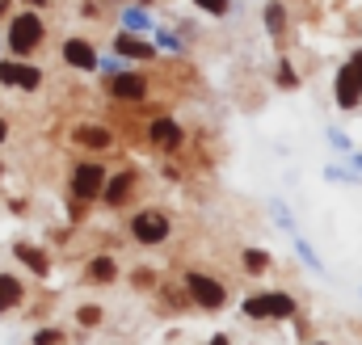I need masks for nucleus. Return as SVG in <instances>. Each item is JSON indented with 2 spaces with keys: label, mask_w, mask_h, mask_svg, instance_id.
Instances as JSON below:
<instances>
[{
  "label": "nucleus",
  "mask_w": 362,
  "mask_h": 345,
  "mask_svg": "<svg viewBox=\"0 0 362 345\" xmlns=\"http://www.w3.org/2000/svg\"><path fill=\"white\" fill-rule=\"evenodd\" d=\"M38 38H42V21H38L34 13H21V17L13 21V30H8V47H13L17 55L34 51V47H38Z\"/></svg>",
  "instance_id": "obj_1"
},
{
  "label": "nucleus",
  "mask_w": 362,
  "mask_h": 345,
  "mask_svg": "<svg viewBox=\"0 0 362 345\" xmlns=\"http://www.w3.org/2000/svg\"><path fill=\"white\" fill-rule=\"evenodd\" d=\"M291 312H295V303H291L286 295H257V299H249V303H245V316H257V320L291 316Z\"/></svg>",
  "instance_id": "obj_2"
},
{
  "label": "nucleus",
  "mask_w": 362,
  "mask_h": 345,
  "mask_svg": "<svg viewBox=\"0 0 362 345\" xmlns=\"http://www.w3.org/2000/svg\"><path fill=\"white\" fill-rule=\"evenodd\" d=\"M135 236H139L144 245H156V240H165V236H169V223H165V215H152V211L135 215Z\"/></svg>",
  "instance_id": "obj_3"
},
{
  "label": "nucleus",
  "mask_w": 362,
  "mask_h": 345,
  "mask_svg": "<svg viewBox=\"0 0 362 345\" xmlns=\"http://www.w3.org/2000/svg\"><path fill=\"white\" fill-rule=\"evenodd\" d=\"M185 282H189V295H194L202 308H219V303H223V286H219V282H211V278H202V274H189Z\"/></svg>",
  "instance_id": "obj_4"
},
{
  "label": "nucleus",
  "mask_w": 362,
  "mask_h": 345,
  "mask_svg": "<svg viewBox=\"0 0 362 345\" xmlns=\"http://www.w3.org/2000/svg\"><path fill=\"white\" fill-rule=\"evenodd\" d=\"M101 181H105V172L97 169V165H81L76 177H72V189L81 198H93V194H101Z\"/></svg>",
  "instance_id": "obj_5"
},
{
  "label": "nucleus",
  "mask_w": 362,
  "mask_h": 345,
  "mask_svg": "<svg viewBox=\"0 0 362 345\" xmlns=\"http://www.w3.org/2000/svg\"><path fill=\"white\" fill-rule=\"evenodd\" d=\"M0 81L4 85H17V88H34L42 76L38 68H21V64H0Z\"/></svg>",
  "instance_id": "obj_6"
},
{
  "label": "nucleus",
  "mask_w": 362,
  "mask_h": 345,
  "mask_svg": "<svg viewBox=\"0 0 362 345\" xmlns=\"http://www.w3.org/2000/svg\"><path fill=\"white\" fill-rule=\"evenodd\" d=\"M358 97H362V88H358V81H354V72H350V64L341 68V76H337V105H358Z\"/></svg>",
  "instance_id": "obj_7"
},
{
  "label": "nucleus",
  "mask_w": 362,
  "mask_h": 345,
  "mask_svg": "<svg viewBox=\"0 0 362 345\" xmlns=\"http://www.w3.org/2000/svg\"><path fill=\"white\" fill-rule=\"evenodd\" d=\"M64 59H68L72 68H93V64H97V55H93V47L85 38H72V42L64 47Z\"/></svg>",
  "instance_id": "obj_8"
},
{
  "label": "nucleus",
  "mask_w": 362,
  "mask_h": 345,
  "mask_svg": "<svg viewBox=\"0 0 362 345\" xmlns=\"http://www.w3.org/2000/svg\"><path fill=\"white\" fill-rule=\"evenodd\" d=\"M110 93L122 97V101H139V97H144V81H139V76H114V81H110Z\"/></svg>",
  "instance_id": "obj_9"
},
{
  "label": "nucleus",
  "mask_w": 362,
  "mask_h": 345,
  "mask_svg": "<svg viewBox=\"0 0 362 345\" xmlns=\"http://www.w3.org/2000/svg\"><path fill=\"white\" fill-rule=\"evenodd\" d=\"M152 139H156V144H165V148H177V144H181L177 122H169V118H156V122H152Z\"/></svg>",
  "instance_id": "obj_10"
},
{
  "label": "nucleus",
  "mask_w": 362,
  "mask_h": 345,
  "mask_svg": "<svg viewBox=\"0 0 362 345\" xmlns=\"http://www.w3.org/2000/svg\"><path fill=\"white\" fill-rule=\"evenodd\" d=\"M114 47H118L122 55H131V59H148V55H152V47H148V42H139V38H131V34H122Z\"/></svg>",
  "instance_id": "obj_11"
},
{
  "label": "nucleus",
  "mask_w": 362,
  "mask_h": 345,
  "mask_svg": "<svg viewBox=\"0 0 362 345\" xmlns=\"http://www.w3.org/2000/svg\"><path fill=\"white\" fill-rule=\"evenodd\" d=\"M17 299H21V286H17V278H4V274H0V312H4V308H13Z\"/></svg>",
  "instance_id": "obj_12"
},
{
  "label": "nucleus",
  "mask_w": 362,
  "mask_h": 345,
  "mask_svg": "<svg viewBox=\"0 0 362 345\" xmlns=\"http://www.w3.org/2000/svg\"><path fill=\"white\" fill-rule=\"evenodd\" d=\"M76 139H81V144H89V148H110V135H105V131H97V127L76 131Z\"/></svg>",
  "instance_id": "obj_13"
},
{
  "label": "nucleus",
  "mask_w": 362,
  "mask_h": 345,
  "mask_svg": "<svg viewBox=\"0 0 362 345\" xmlns=\"http://www.w3.org/2000/svg\"><path fill=\"white\" fill-rule=\"evenodd\" d=\"M127 189H131V177L122 172V177H114V181L105 185V198H110V202H122V198H127Z\"/></svg>",
  "instance_id": "obj_14"
},
{
  "label": "nucleus",
  "mask_w": 362,
  "mask_h": 345,
  "mask_svg": "<svg viewBox=\"0 0 362 345\" xmlns=\"http://www.w3.org/2000/svg\"><path fill=\"white\" fill-rule=\"evenodd\" d=\"M17 257L25 261V265H30L34 274H47V257H42V253H34L30 245H21V249H17Z\"/></svg>",
  "instance_id": "obj_15"
},
{
  "label": "nucleus",
  "mask_w": 362,
  "mask_h": 345,
  "mask_svg": "<svg viewBox=\"0 0 362 345\" xmlns=\"http://www.w3.org/2000/svg\"><path fill=\"white\" fill-rule=\"evenodd\" d=\"M93 278H97V282H105V278H114V261L110 257H97L93 261V269H89Z\"/></svg>",
  "instance_id": "obj_16"
},
{
  "label": "nucleus",
  "mask_w": 362,
  "mask_h": 345,
  "mask_svg": "<svg viewBox=\"0 0 362 345\" xmlns=\"http://www.w3.org/2000/svg\"><path fill=\"white\" fill-rule=\"evenodd\" d=\"M266 25H270V34L282 30V4H270V8H266Z\"/></svg>",
  "instance_id": "obj_17"
},
{
  "label": "nucleus",
  "mask_w": 362,
  "mask_h": 345,
  "mask_svg": "<svg viewBox=\"0 0 362 345\" xmlns=\"http://www.w3.org/2000/svg\"><path fill=\"white\" fill-rule=\"evenodd\" d=\"M278 81H282V88H295V85H299V81H295V72H291V68H286V64H282V68H278Z\"/></svg>",
  "instance_id": "obj_18"
},
{
  "label": "nucleus",
  "mask_w": 362,
  "mask_h": 345,
  "mask_svg": "<svg viewBox=\"0 0 362 345\" xmlns=\"http://www.w3.org/2000/svg\"><path fill=\"white\" fill-rule=\"evenodd\" d=\"M34 345H59V333H51V329H47V333H38V337H34Z\"/></svg>",
  "instance_id": "obj_19"
},
{
  "label": "nucleus",
  "mask_w": 362,
  "mask_h": 345,
  "mask_svg": "<svg viewBox=\"0 0 362 345\" xmlns=\"http://www.w3.org/2000/svg\"><path fill=\"white\" fill-rule=\"evenodd\" d=\"M198 4H202L206 13H223V8H228V0H198Z\"/></svg>",
  "instance_id": "obj_20"
},
{
  "label": "nucleus",
  "mask_w": 362,
  "mask_h": 345,
  "mask_svg": "<svg viewBox=\"0 0 362 345\" xmlns=\"http://www.w3.org/2000/svg\"><path fill=\"white\" fill-rule=\"evenodd\" d=\"M245 265H249V269H262L266 257H262V253H245Z\"/></svg>",
  "instance_id": "obj_21"
},
{
  "label": "nucleus",
  "mask_w": 362,
  "mask_h": 345,
  "mask_svg": "<svg viewBox=\"0 0 362 345\" xmlns=\"http://www.w3.org/2000/svg\"><path fill=\"white\" fill-rule=\"evenodd\" d=\"M81 320H85V324H97V320H101V312H97V308H85V312H81Z\"/></svg>",
  "instance_id": "obj_22"
},
{
  "label": "nucleus",
  "mask_w": 362,
  "mask_h": 345,
  "mask_svg": "<svg viewBox=\"0 0 362 345\" xmlns=\"http://www.w3.org/2000/svg\"><path fill=\"white\" fill-rule=\"evenodd\" d=\"M350 72H354V81H358V88H362V55H354V64H350Z\"/></svg>",
  "instance_id": "obj_23"
},
{
  "label": "nucleus",
  "mask_w": 362,
  "mask_h": 345,
  "mask_svg": "<svg viewBox=\"0 0 362 345\" xmlns=\"http://www.w3.org/2000/svg\"><path fill=\"white\" fill-rule=\"evenodd\" d=\"M211 345H228V341H223V337H215V341H211Z\"/></svg>",
  "instance_id": "obj_24"
},
{
  "label": "nucleus",
  "mask_w": 362,
  "mask_h": 345,
  "mask_svg": "<svg viewBox=\"0 0 362 345\" xmlns=\"http://www.w3.org/2000/svg\"><path fill=\"white\" fill-rule=\"evenodd\" d=\"M0 139H4V122H0Z\"/></svg>",
  "instance_id": "obj_25"
},
{
  "label": "nucleus",
  "mask_w": 362,
  "mask_h": 345,
  "mask_svg": "<svg viewBox=\"0 0 362 345\" xmlns=\"http://www.w3.org/2000/svg\"><path fill=\"white\" fill-rule=\"evenodd\" d=\"M30 4H42V0H30Z\"/></svg>",
  "instance_id": "obj_26"
}]
</instances>
